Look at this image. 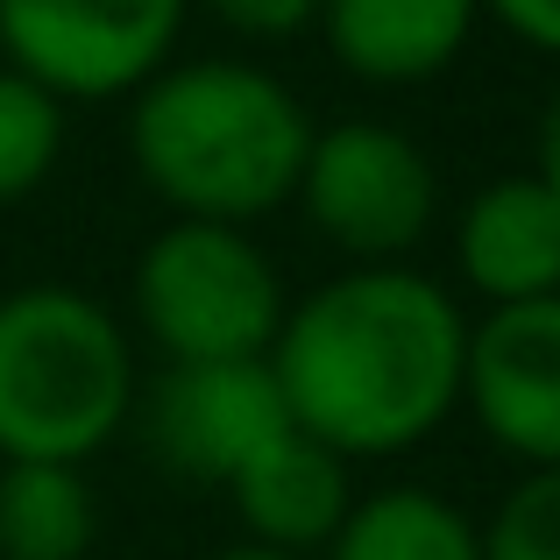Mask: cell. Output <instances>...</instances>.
<instances>
[{
  "mask_svg": "<svg viewBox=\"0 0 560 560\" xmlns=\"http://www.w3.org/2000/svg\"><path fill=\"white\" fill-rule=\"evenodd\" d=\"M327 560H482V525L454 497L390 482L348 504L341 533L327 539Z\"/></svg>",
  "mask_w": 560,
  "mask_h": 560,
  "instance_id": "obj_12",
  "label": "cell"
},
{
  "mask_svg": "<svg viewBox=\"0 0 560 560\" xmlns=\"http://www.w3.org/2000/svg\"><path fill=\"white\" fill-rule=\"evenodd\" d=\"M462 405L525 468H560V291L468 319Z\"/></svg>",
  "mask_w": 560,
  "mask_h": 560,
  "instance_id": "obj_8",
  "label": "cell"
},
{
  "mask_svg": "<svg viewBox=\"0 0 560 560\" xmlns=\"http://www.w3.org/2000/svg\"><path fill=\"white\" fill-rule=\"evenodd\" d=\"M454 270L468 291L497 305H533L560 291V199L533 171L490 178L468 191L462 220H454Z\"/></svg>",
  "mask_w": 560,
  "mask_h": 560,
  "instance_id": "obj_9",
  "label": "cell"
},
{
  "mask_svg": "<svg viewBox=\"0 0 560 560\" xmlns=\"http://www.w3.org/2000/svg\"><path fill=\"white\" fill-rule=\"evenodd\" d=\"M191 0H0L8 71L57 100H121L171 65Z\"/></svg>",
  "mask_w": 560,
  "mask_h": 560,
  "instance_id": "obj_6",
  "label": "cell"
},
{
  "mask_svg": "<svg viewBox=\"0 0 560 560\" xmlns=\"http://www.w3.org/2000/svg\"><path fill=\"white\" fill-rule=\"evenodd\" d=\"M468 313L411 262H355L284 305L270 376L291 425L341 462L405 454L462 411Z\"/></svg>",
  "mask_w": 560,
  "mask_h": 560,
  "instance_id": "obj_1",
  "label": "cell"
},
{
  "mask_svg": "<svg viewBox=\"0 0 560 560\" xmlns=\"http://www.w3.org/2000/svg\"><path fill=\"white\" fill-rule=\"evenodd\" d=\"M206 8H213L228 28L262 36V43H284V36H299V28L319 22V0H206Z\"/></svg>",
  "mask_w": 560,
  "mask_h": 560,
  "instance_id": "obj_16",
  "label": "cell"
},
{
  "mask_svg": "<svg viewBox=\"0 0 560 560\" xmlns=\"http://www.w3.org/2000/svg\"><path fill=\"white\" fill-rule=\"evenodd\" d=\"M136 411L150 454L171 476L220 482V490L248 454H262L291 425L270 362H185V370L156 376V390L136 397Z\"/></svg>",
  "mask_w": 560,
  "mask_h": 560,
  "instance_id": "obj_7",
  "label": "cell"
},
{
  "mask_svg": "<svg viewBox=\"0 0 560 560\" xmlns=\"http://www.w3.org/2000/svg\"><path fill=\"white\" fill-rule=\"evenodd\" d=\"M65 156V100L0 65V206L50 185Z\"/></svg>",
  "mask_w": 560,
  "mask_h": 560,
  "instance_id": "obj_14",
  "label": "cell"
},
{
  "mask_svg": "<svg viewBox=\"0 0 560 560\" xmlns=\"http://www.w3.org/2000/svg\"><path fill=\"white\" fill-rule=\"evenodd\" d=\"M482 0H319L327 50L362 85H425L468 50Z\"/></svg>",
  "mask_w": 560,
  "mask_h": 560,
  "instance_id": "obj_11",
  "label": "cell"
},
{
  "mask_svg": "<svg viewBox=\"0 0 560 560\" xmlns=\"http://www.w3.org/2000/svg\"><path fill=\"white\" fill-rule=\"evenodd\" d=\"M482 8H490L511 36H525L533 50L560 57V0H482Z\"/></svg>",
  "mask_w": 560,
  "mask_h": 560,
  "instance_id": "obj_17",
  "label": "cell"
},
{
  "mask_svg": "<svg viewBox=\"0 0 560 560\" xmlns=\"http://www.w3.org/2000/svg\"><path fill=\"white\" fill-rule=\"evenodd\" d=\"M482 525V560H560V468H525Z\"/></svg>",
  "mask_w": 560,
  "mask_h": 560,
  "instance_id": "obj_15",
  "label": "cell"
},
{
  "mask_svg": "<svg viewBox=\"0 0 560 560\" xmlns=\"http://www.w3.org/2000/svg\"><path fill=\"white\" fill-rule=\"evenodd\" d=\"M313 128L277 71L248 57H185L128 107V164L178 220L248 228L299 199Z\"/></svg>",
  "mask_w": 560,
  "mask_h": 560,
  "instance_id": "obj_2",
  "label": "cell"
},
{
  "mask_svg": "<svg viewBox=\"0 0 560 560\" xmlns=\"http://www.w3.org/2000/svg\"><path fill=\"white\" fill-rule=\"evenodd\" d=\"M206 560H305V553H277V547H220V553H206Z\"/></svg>",
  "mask_w": 560,
  "mask_h": 560,
  "instance_id": "obj_19",
  "label": "cell"
},
{
  "mask_svg": "<svg viewBox=\"0 0 560 560\" xmlns=\"http://www.w3.org/2000/svg\"><path fill=\"white\" fill-rule=\"evenodd\" d=\"M100 504L85 468L8 462L0 468V560H85Z\"/></svg>",
  "mask_w": 560,
  "mask_h": 560,
  "instance_id": "obj_13",
  "label": "cell"
},
{
  "mask_svg": "<svg viewBox=\"0 0 560 560\" xmlns=\"http://www.w3.org/2000/svg\"><path fill=\"white\" fill-rule=\"evenodd\" d=\"M228 497H234V518L248 525V547H277L305 560L341 533L348 504H355L348 462L334 447H319L313 433H299V425H284L262 454H248L234 468Z\"/></svg>",
  "mask_w": 560,
  "mask_h": 560,
  "instance_id": "obj_10",
  "label": "cell"
},
{
  "mask_svg": "<svg viewBox=\"0 0 560 560\" xmlns=\"http://www.w3.org/2000/svg\"><path fill=\"white\" fill-rule=\"evenodd\" d=\"M136 319L171 370L185 362H262L284 327V277L248 228L171 220L142 242L128 277Z\"/></svg>",
  "mask_w": 560,
  "mask_h": 560,
  "instance_id": "obj_4",
  "label": "cell"
},
{
  "mask_svg": "<svg viewBox=\"0 0 560 560\" xmlns=\"http://www.w3.org/2000/svg\"><path fill=\"white\" fill-rule=\"evenodd\" d=\"M299 206L341 256L405 262L440 220V164L390 121H334L313 128Z\"/></svg>",
  "mask_w": 560,
  "mask_h": 560,
  "instance_id": "obj_5",
  "label": "cell"
},
{
  "mask_svg": "<svg viewBox=\"0 0 560 560\" xmlns=\"http://www.w3.org/2000/svg\"><path fill=\"white\" fill-rule=\"evenodd\" d=\"M136 341L93 291H0V462H93L136 419Z\"/></svg>",
  "mask_w": 560,
  "mask_h": 560,
  "instance_id": "obj_3",
  "label": "cell"
},
{
  "mask_svg": "<svg viewBox=\"0 0 560 560\" xmlns=\"http://www.w3.org/2000/svg\"><path fill=\"white\" fill-rule=\"evenodd\" d=\"M533 178L560 199V85L547 93V107H539V164H533Z\"/></svg>",
  "mask_w": 560,
  "mask_h": 560,
  "instance_id": "obj_18",
  "label": "cell"
}]
</instances>
